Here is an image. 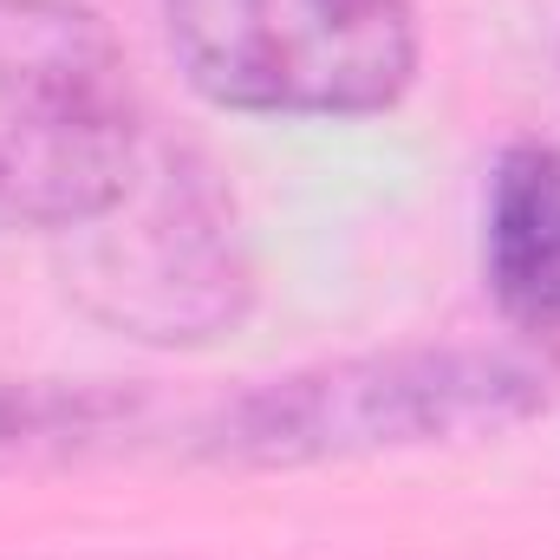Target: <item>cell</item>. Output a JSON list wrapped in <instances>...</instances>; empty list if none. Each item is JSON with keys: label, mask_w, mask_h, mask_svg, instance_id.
Instances as JSON below:
<instances>
[{"label": "cell", "mask_w": 560, "mask_h": 560, "mask_svg": "<svg viewBox=\"0 0 560 560\" xmlns=\"http://www.w3.org/2000/svg\"><path fill=\"white\" fill-rule=\"evenodd\" d=\"M131 66L79 0H0V222L85 229L143 156Z\"/></svg>", "instance_id": "1"}, {"label": "cell", "mask_w": 560, "mask_h": 560, "mask_svg": "<svg viewBox=\"0 0 560 560\" xmlns=\"http://www.w3.org/2000/svg\"><path fill=\"white\" fill-rule=\"evenodd\" d=\"M548 365L509 346L385 352L248 392L222 411L209 450L235 463H319L405 443H450L469 430L535 418L548 405Z\"/></svg>", "instance_id": "2"}, {"label": "cell", "mask_w": 560, "mask_h": 560, "mask_svg": "<svg viewBox=\"0 0 560 560\" xmlns=\"http://www.w3.org/2000/svg\"><path fill=\"white\" fill-rule=\"evenodd\" d=\"M131 418V398L112 392H46V385H20L0 392V450H26V443H79L98 436L112 423Z\"/></svg>", "instance_id": "6"}, {"label": "cell", "mask_w": 560, "mask_h": 560, "mask_svg": "<svg viewBox=\"0 0 560 560\" xmlns=\"http://www.w3.org/2000/svg\"><path fill=\"white\" fill-rule=\"evenodd\" d=\"M482 275L509 326L560 332V150L509 143L482 202Z\"/></svg>", "instance_id": "5"}, {"label": "cell", "mask_w": 560, "mask_h": 560, "mask_svg": "<svg viewBox=\"0 0 560 560\" xmlns=\"http://www.w3.org/2000/svg\"><path fill=\"white\" fill-rule=\"evenodd\" d=\"M72 235V293L150 346H202L248 313V248L209 163L143 143L125 196Z\"/></svg>", "instance_id": "4"}, {"label": "cell", "mask_w": 560, "mask_h": 560, "mask_svg": "<svg viewBox=\"0 0 560 560\" xmlns=\"http://www.w3.org/2000/svg\"><path fill=\"white\" fill-rule=\"evenodd\" d=\"M163 33L222 112L372 118L418 79L411 0H163Z\"/></svg>", "instance_id": "3"}]
</instances>
